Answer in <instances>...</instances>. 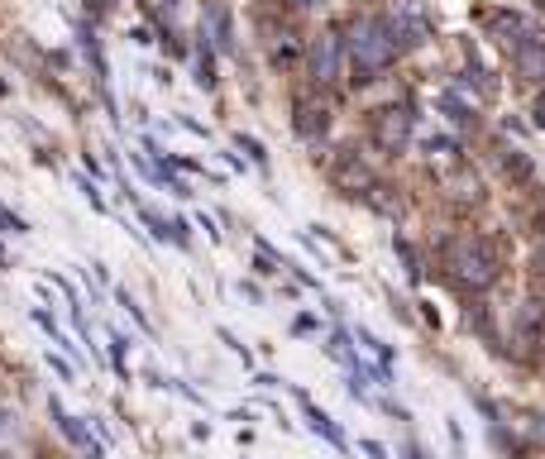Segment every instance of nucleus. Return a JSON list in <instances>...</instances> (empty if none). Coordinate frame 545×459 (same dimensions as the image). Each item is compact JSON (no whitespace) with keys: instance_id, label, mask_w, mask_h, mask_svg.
Returning a JSON list of instances; mask_svg holds the SVG:
<instances>
[{"instance_id":"nucleus-1","label":"nucleus","mask_w":545,"mask_h":459,"mask_svg":"<svg viewBox=\"0 0 545 459\" xmlns=\"http://www.w3.org/2000/svg\"><path fill=\"white\" fill-rule=\"evenodd\" d=\"M345 53H349V63H354V72H359V82H369L373 72H383L397 58V39H393V29H388V20H373V15L354 20L345 34Z\"/></svg>"},{"instance_id":"nucleus-2","label":"nucleus","mask_w":545,"mask_h":459,"mask_svg":"<svg viewBox=\"0 0 545 459\" xmlns=\"http://www.w3.org/2000/svg\"><path fill=\"white\" fill-rule=\"evenodd\" d=\"M450 278H455L459 287H474V292L493 287L498 283V259H493V249L479 240L450 244Z\"/></svg>"},{"instance_id":"nucleus-3","label":"nucleus","mask_w":545,"mask_h":459,"mask_svg":"<svg viewBox=\"0 0 545 459\" xmlns=\"http://www.w3.org/2000/svg\"><path fill=\"white\" fill-rule=\"evenodd\" d=\"M416 130V115L407 106H383V110H373V139H378V149H407V139H412Z\"/></svg>"},{"instance_id":"nucleus-4","label":"nucleus","mask_w":545,"mask_h":459,"mask_svg":"<svg viewBox=\"0 0 545 459\" xmlns=\"http://www.w3.org/2000/svg\"><path fill=\"white\" fill-rule=\"evenodd\" d=\"M340 58H345V44H340V34H321V39H311L306 48V67H311V77L330 87L335 77H340Z\"/></svg>"},{"instance_id":"nucleus-5","label":"nucleus","mask_w":545,"mask_h":459,"mask_svg":"<svg viewBox=\"0 0 545 459\" xmlns=\"http://www.w3.org/2000/svg\"><path fill=\"white\" fill-rule=\"evenodd\" d=\"M388 29H393L397 48H412V44H421V39L431 34V24H426V15H421V5H412V0H397L393 15H388Z\"/></svg>"},{"instance_id":"nucleus-6","label":"nucleus","mask_w":545,"mask_h":459,"mask_svg":"<svg viewBox=\"0 0 545 459\" xmlns=\"http://www.w3.org/2000/svg\"><path fill=\"white\" fill-rule=\"evenodd\" d=\"M326 130H330L326 101H297V134L302 139H321Z\"/></svg>"},{"instance_id":"nucleus-7","label":"nucleus","mask_w":545,"mask_h":459,"mask_svg":"<svg viewBox=\"0 0 545 459\" xmlns=\"http://www.w3.org/2000/svg\"><path fill=\"white\" fill-rule=\"evenodd\" d=\"M517 72H522L526 82L545 87V44H536V39L517 44Z\"/></svg>"},{"instance_id":"nucleus-8","label":"nucleus","mask_w":545,"mask_h":459,"mask_svg":"<svg viewBox=\"0 0 545 459\" xmlns=\"http://www.w3.org/2000/svg\"><path fill=\"white\" fill-rule=\"evenodd\" d=\"M335 187H345V192H369L373 187V173L359 163V158H345L340 168H335Z\"/></svg>"},{"instance_id":"nucleus-9","label":"nucleus","mask_w":545,"mask_h":459,"mask_svg":"<svg viewBox=\"0 0 545 459\" xmlns=\"http://www.w3.org/2000/svg\"><path fill=\"white\" fill-rule=\"evenodd\" d=\"M53 421H58V431H63V436L72 440L77 450H87V455H96V440H91V431L82 426V421H72V416H67L63 407H58V402H53Z\"/></svg>"},{"instance_id":"nucleus-10","label":"nucleus","mask_w":545,"mask_h":459,"mask_svg":"<svg viewBox=\"0 0 545 459\" xmlns=\"http://www.w3.org/2000/svg\"><path fill=\"white\" fill-rule=\"evenodd\" d=\"M297 402H302V412H306V421H311V431H316V436H326L330 445H345V436H340V431L330 426V416L321 412V407H316L311 397H306V393H297Z\"/></svg>"},{"instance_id":"nucleus-11","label":"nucleus","mask_w":545,"mask_h":459,"mask_svg":"<svg viewBox=\"0 0 545 459\" xmlns=\"http://www.w3.org/2000/svg\"><path fill=\"white\" fill-rule=\"evenodd\" d=\"M77 34H82V53H87V63H91V72L106 82L110 72H106V53H101V39H96V29L91 24H77Z\"/></svg>"},{"instance_id":"nucleus-12","label":"nucleus","mask_w":545,"mask_h":459,"mask_svg":"<svg viewBox=\"0 0 545 459\" xmlns=\"http://www.w3.org/2000/svg\"><path fill=\"white\" fill-rule=\"evenodd\" d=\"M206 29L216 34V39H211L216 48H230V20H220V10H216V5L206 10Z\"/></svg>"},{"instance_id":"nucleus-13","label":"nucleus","mask_w":545,"mask_h":459,"mask_svg":"<svg viewBox=\"0 0 545 459\" xmlns=\"http://www.w3.org/2000/svg\"><path fill=\"white\" fill-rule=\"evenodd\" d=\"M120 306H125V311H130V316H134V321H139V326L149 330V316H144V306L134 302V297H130V292H125V287H120Z\"/></svg>"},{"instance_id":"nucleus-14","label":"nucleus","mask_w":545,"mask_h":459,"mask_svg":"<svg viewBox=\"0 0 545 459\" xmlns=\"http://www.w3.org/2000/svg\"><path fill=\"white\" fill-rule=\"evenodd\" d=\"M397 254H402V263H407V278H421V263H416L412 244H407V240H397Z\"/></svg>"},{"instance_id":"nucleus-15","label":"nucleus","mask_w":545,"mask_h":459,"mask_svg":"<svg viewBox=\"0 0 545 459\" xmlns=\"http://www.w3.org/2000/svg\"><path fill=\"white\" fill-rule=\"evenodd\" d=\"M197 82H201V87H216V67H211V58H206V53L197 58Z\"/></svg>"},{"instance_id":"nucleus-16","label":"nucleus","mask_w":545,"mask_h":459,"mask_svg":"<svg viewBox=\"0 0 545 459\" xmlns=\"http://www.w3.org/2000/svg\"><path fill=\"white\" fill-rule=\"evenodd\" d=\"M0 225H5V230H10V235H24V230H29V225H24L20 216H10V211H5V206H0Z\"/></svg>"},{"instance_id":"nucleus-17","label":"nucleus","mask_w":545,"mask_h":459,"mask_svg":"<svg viewBox=\"0 0 545 459\" xmlns=\"http://www.w3.org/2000/svg\"><path fill=\"white\" fill-rule=\"evenodd\" d=\"M240 149L254 158V163H263V149H259V139H249V134H240Z\"/></svg>"},{"instance_id":"nucleus-18","label":"nucleus","mask_w":545,"mask_h":459,"mask_svg":"<svg viewBox=\"0 0 545 459\" xmlns=\"http://www.w3.org/2000/svg\"><path fill=\"white\" fill-rule=\"evenodd\" d=\"M364 455H369V459H388V450H383L378 440H364Z\"/></svg>"},{"instance_id":"nucleus-19","label":"nucleus","mask_w":545,"mask_h":459,"mask_svg":"<svg viewBox=\"0 0 545 459\" xmlns=\"http://www.w3.org/2000/svg\"><path fill=\"white\" fill-rule=\"evenodd\" d=\"M536 120H541V130H545V96L536 101Z\"/></svg>"},{"instance_id":"nucleus-20","label":"nucleus","mask_w":545,"mask_h":459,"mask_svg":"<svg viewBox=\"0 0 545 459\" xmlns=\"http://www.w3.org/2000/svg\"><path fill=\"white\" fill-rule=\"evenodd\" d=\"M287 5H292V10H306V5H316V0H287Z\"/></svg>"},{"instance_id":"nucleus-21","label":"nucleus","mask_w":545,"mask_h":459,"mask_svg":"<svg viewBox=\"0 0 545 459\" xmlns=\"http://www.w3.org/2000/svg\"><path fill=\"white\" fill-rule=\"evenodd\" d=\"M91 5H96V10H106V5H110V0H91Z\"/></svg>"}]
</instances>
